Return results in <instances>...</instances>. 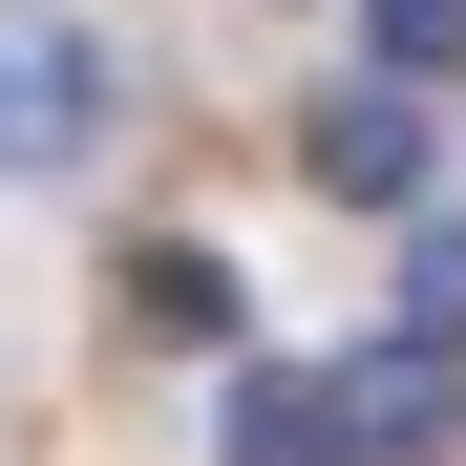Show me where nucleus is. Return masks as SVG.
<instances>
[{
  "label": "nucleus",
  "mask_w": 466,
  "mask_h": 466,
  "mask_svg": "<svg viewBox=\"0 0 466 466\" xmlns=\"http://www.w3.org/2000/svg\"><path fill=\"white\" fill-rule=\"evenodd\" d=\"M403 319H424V339H466V212H445L424 255H403Z\"/></svg>",
  "instance_id": "obj_7"
},
{
  "label": "nucleus",
  "mask_w": 466,
  "mask_h": 466,
  "mask_svg": "<svg viewBox=\"0 0 466 466\" xmlns=\"http://www.w3.org/2000/svg\"><path fill=\"white\" fill-rule=\"evenodd\" d=\"M339 424H360V466H445V445H466L445 339H424V319H403V339H360V360H339Z\"/></svg>",
  "instance_id": "obj_2"
},
{
  "label": "nucleus",
  "mask_w": 466,
  "mask_h": 466,
  "mask_svg": "<svg viewBox=\"0 0 466 466\" xmlns=\"http://www.w3.org/2000/svg\"><path fill=\"white\" fill-rule=\"evenodd\" d=\"M106 148V43L86 22H0V170H86Z\"/></svg>",
  "instance_id": "obj_1"
},
{
  "label": "nucleus",
  "mask_w": 466,
  "mask_h": 466,
  "mask_svg": "<svg viewBox=\"0 0 466 466\" xmlns=\"http://www.w3.org/2000/svg\"><path fill=\"white\" fill-rule=\"evenodd\" d=\"M233 466H360V424H339V381H297V360H255V381H233Z\"/></svg>",
  "instance_id": "obj_4"
},
{
  "label": "nucleus",
  "mask_w": 466,
  "mask_h": 466,
  "mask_svg": "<svg viewBox=\"0 0 466 466\" xmlns=\"http://www.w3.org/2000/svg\"><path fill=\"white\" fill-rule=\"evenodd\" d=\"M319 191H360V212H424V86H403V64L319 106Z\"/></svg>",
  "instance_id": "obj_3"
},
{
  "label": "nucleus",
  "mask_w": 466,
  "mask_h": 466,
  "mask_svg": "<svg viewBox=\"0 0 466 466\" xmlns=\"http://www.w3.org/2000/svg\"><path fill=\"white\" fill-rule=\"evenodd\" d=\"M360 22H381V64H403V86H445V64H466V0H360Z\"/></svg>",
  "instance_id": "obj_6"
},
{
  "label": "nucleus",
  "mask_w": 466,
  "mask_h": 466,
  "mask_svg": "<svg viewBox=\"0 0 466 466\" xmlns=\"http://www.w3.org/2000/svg\"><path fill=\"white\" fill-rule=\"evenodd\" d=\"M127 319L148 339H233V255H127Z\"/></svg>",
  "instance_id": "obj_5"
}]
</instances>
